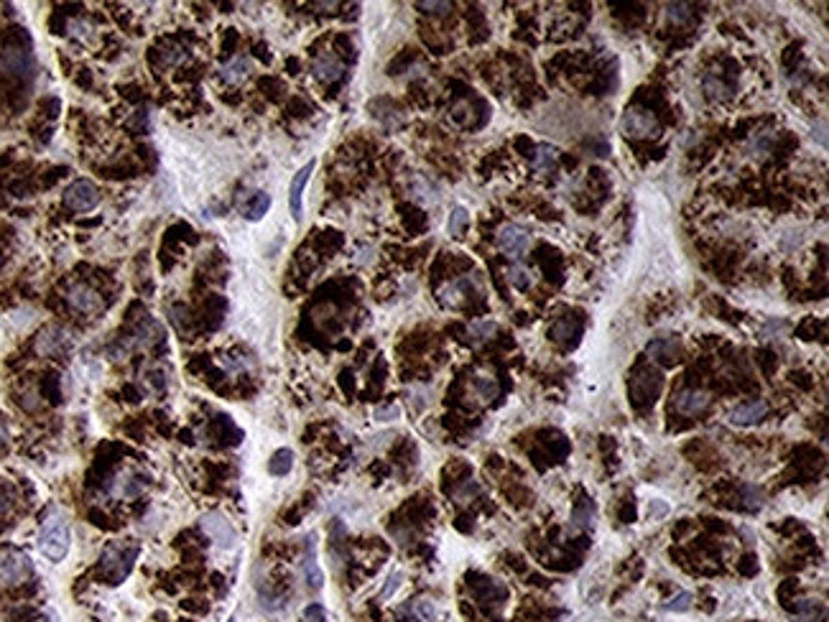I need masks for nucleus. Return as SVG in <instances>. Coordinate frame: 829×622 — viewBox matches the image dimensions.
I'll return each instance as SVG.
<instances>
[{
	"instance_id": "nucleus-38",
	"label": "nucleus",
	"mask_w": 829,
	"mask_h": 622,
	"mask_svg": "<svg viewBox=\"0 0 829 622\" xmlns=\"http://www.w3.org/2000/svg\"><path fill=\"white\" fill-rule=\"evenodd\" d=\"M689 594L687 592H681V594H679L676 599H671V605H666L669 607V610H676V612H684V610H689Z\"/></svg>"
},
{
	"instance_id": "nucleus-1",
	"label": "nucleus",
	"mask_w": 829,
	"mask_h": 622,
	"mask_svg": "<svg viewBox=\"0 0 829 622\" xmlns=\"http://www.w3.org/2000/svg\"><path fill=\"white\" fill-rule=\"evenodd\" d=\"M69 546H72V530L67 518L61 513L49 515L39 530V551L49 561H61L69 554Z\"/></svg>"
},
{
	"instance_id": "nucleus-12",
	"label": "nucleus",
	"mask_w": 829,
	"mask_h": 622,
	"mask_svg": "<svg viewBox=\"0 0 829 622\" xmlns=\"http://www.w3.org/2000/svg\"><path fill=\"white\" fill-rule=\"evenodd\" d=\"M645 352L648 357L656 362H663V365H674V362L681 360V352L684 347L679 342L676 337H656L645 345Z\"/></svg>"
},
{
	"instance_id": "nucleus-40",
	"label": "nucleus",
	"mask_w": 829,
	"mask_h": 622,
	"mask_svg": "<svg viewBox=\"0 0 829 622\" xmlns=\"http://www.w3.org/2000/svg\"><path fill=\"white\" fill-rule=\"evenodd\" d=\"M8 446H10V437H8V431H6V426L0 423V457L8 452Z\"/></svg>"
},
{
	"instance_id": "nucleus-2",
	"label": "nucleus",
	"mask_w": 829,
	"mask_h": 622,
	"mask_svg": "<svg viewBox=\"0 0 829 622\" xmlns=\"http://www.w3.org/2000/svg\"><path fill=\"white\" fill-rule=\"evenodd\" d=\"M34 574V561L23 554L10 548L0 554V587H18Z\"/></svg>"
},
{
	"instance_id": "nucleus-8",
	"label": "nucleus",
	"mask_w": 829,
	"mask_h": 622,
	"mask_svg": "<svg viewBox=\"0 0 829 622\" xmlns=\"http://www.w3.org/2000/svg\"><path fill=\"white\" fill-rule=\"evenodd\" d=\"M67 303L75 311H79V314H87V317L100 314L105 309V299L92 286H87V283H72L67 288Z\"/></svg>"
},
{
	"instance_id": "nucleus-7",
	"label": "nucleus",
	"mask_w": 829,
	"mask_h": 622,
	"mask_svg": "<svg viewBox=\"0 0 829 622\" xmlns=\"http://www.w3.org/2000/svg\"><path fill=\"white\" fill-rule=\"evenodd\" d=\"M0 72L13 79H26L34 72V57L23 46H6L0 54Z\"/></svg>"
},
{
	"instance_id": "nucleus-28",
	"label": "nucleus",
	"mask_w": 829,
	"mask_h": 622,
	"mask_svg": "<svg viewBox=\"0 0 829 622\" xmlns=\"http://www.w3.org/2000/svg\"><path fill=\"white\" fill-rule=\"evenodd\" d=\"M469 225V212L465 207H454L452 214H449V222H447V230L452 237H460L465 232V228Z\"/></svg>"
},
{
	"instance_id": "nucleus-23",
	"label": "nucleus",
	"mask_w": 829,
	"mask_h": 622,
	"mask_svg": "<svg viewBox=\"0 0 829 622\" xmlns=\"http://www.w3.org/2000/svg\"><path fill=\"white\" fill-rule=\"evenodd\" d=\"M579 332H582V324H579V321H574V319H569V317L554 321V327H552V337L556 339V342H572V339H574Z\"/></svg>"
},
{
	"instance_id": "nucleus-19",
	"label": "nucleus",
	"mask_w": 829,
	"mask_h": 622,
	"mask_svg": "<svg viewBox=\"0 0 829 622\" xmlns=\"http://www.w3.org/2000/svg\"><path fill=\"white\" fill-rule=\"evenodd\" d=\"M559 166V151L549 143L536 146V153H534V168L538 174H552Z\"/></svg>"
},
{
	"instance_id": "nucleus-37",
	"label": "nucleus",
	"mask_w": 829,
	"mask_h": 622,
	"mask_svg": "<svg viewBox=\"0 0 829 622\" xmlns=\"http://www.w3.org/2000/svg\"><path fill=\"white\" fill-rule=\"evenodd\" d=\"M13 495L6 492V490H0V518H6V515L13 513Z\"/></svg>"
},
{
	"instance_id": "nucleus-39",
	"label": "nucleus",
	"mask_w": 829,
	"mask_h": 622,
	"mask_svg": "<svg viewBox=\"0 0 829 622\" xmlns=\"http://www.w3.org/2000/svg\"><path fill=\"white\" fill-rule=\"evenodd\" d=\"M304 617H306L309 622H322V620H324V610H322L319 605H311V607H306Z\"/></svg>"
},
{
	"instance_id": "nucleus-25",
	"label": "nucleus",
	"mask_w": 829,
	"mask_h": 622,
	"mask_svg": "<svg viewBox=\"0 0 829 622\" xmlns=\"http://www.w3.org/2000/svg\"><path fill=\"white\" fill-rule=\"evenodd\" d=\"M704 92L710 94V97H712V100H730V97H732V87H730V84H725L720 79V77H714L712 72H710V74L704 77Z\"/></svg>"
},
{
	"instance_id": "nucleus-31",
	"label": "nucleus",
	"mask_w": 829,
	"mask_h": 622,
	"mask_svg": "<svg viewBox=\"0 0 829 622\" xmlns=\"http://www.w3.org/2000/svg\"><path fill=\"white\" fill-rule=\"evenodd\" d=\"M495 329H498V324H495V321H490V319L475 321V324L469 327V337H472L475 342H485L487 337L495 334Z\"/></svg>"
},
{
	"instance_id": "nucleus-22",
	"label": "nucleus",
	"mask_w": 829,
	"mask_h": 622,
	"mask_svg": "<svg viewBox=\"0 0 829 622\" xmlns=\"http://www.w3.org/2000/svg\"><path fill=\"white\" fill-rule=\"evenodd\" d=\"M269 210H271V194H266V192H255L251 197V202L243 204V214H245V219H251V222L260 219Z\"/></svg>"
},
{
	"instance_id": "nucleus-10",
	"label": "nucleus",
	"mask_w": 829,
	"mask_h": 622,
	"mask_svg": "<svg viewBox=\"0 0 829 622\" xmlns=\"http://www.w3.org/2000/svg\"><path fill=\"white\" fill-rule=\"evenodd\" d=\"M202 530H204V533L215 541V546H220V548H233L235 541H237V533H235L233 523L220 513L202 515Z\"/></svg>"
},
{
	"instance_id": "nucleus-30",
	"label": "nucleus",
	"mask_w": 829,
	"mask_h": 622,
	"mask_svg": "<svg viewBox=\"0 0 829 622\" xmlns=\"http://www.w3.org/2000/svg\"><path fill=\"white\" fill-rule=\"evenodd\" d=\"M411 614H413V620H416V622H431V620H434L436 610H434V605H431L429 599H419V602H413V605H411Z\"/></svg>"
},
{
	"instance_id": "nucleus-9",
	"label": "nucleus",
	"mask_w": 829,
	"mask_h": 622,
	"mask_svg": "<svg viewBox=\"0 0 829 622\" xmlns=\"http://www.w3.org/2000/svg\"><path fill=\"white\" fill-rule=\"evenodd\" d=\"M498 248L505 255H511V258H523L528 252V248H531V235H528L526 228H520L516 222L503 225L498 230Z\"/></svg>"
},
{
	"instance_id": "nucleus-20",
	"label": "nucleus",
	"mask_w": 829,
	"mask_h": 622,
	"mask_svg": "<svg viewBox=\"0 0 829 622\" xmlns=\"http://www.w3.org/2000/svg\"><path fill=\"white\" fill-rule=\"evenodd\" d=\"M472 283L469 278H460V281H452V283H447V286L439 291V301L444 306H460L465 301V296H467V286Z\"/></svg>"
},
{
	"instance_id": "nucleus-5",
	"label": "nucleus",
	"mask_w": 829,
	"mask_h": 622,
	"mask_svg": "<svg viewBox=\"0 0 829 622\" xmlns=\"http://www.w3.org/2000/svg\"><path fill=\"white\" fill-rule=\"evenodd\" d=\"M102 194L97 189V184H92L90 179H77L67 186L64 192V204H67L72 212H90L100 204Z\"/></svg>"
},
{
	"instance_id": "nucleus-18",
	"label": "nucleus",
	"mask_w": 829,
	"mask_h": 622,
	"mask_svg": "<svg viewBox=\"0 0 829 622\" xmlns=\"http://www.w3.org/2000/svg\"><path fill=\"white\" fill-rule=\"evenodd\" d=\"M595 518H597V510L592 500H582V503L572 510V521H569V528L574 533H582V530H589L595 528Z\"/></svg>"
},
{
	"instance_id": "nucleus-13",
	"label": "nucleus",
	"mask_w": 829,
	"mask_h": 622,
	"mask_svg": "<svg viewBox=\"0 0 829 622\" xmlns=\"http://www.w3.org/2000/svg\"><path fill=\"white\" fill-rule=\"evenodd\" d=\"M311 171H314V161H309L306 166L299 168V171H296V177L291 179V186H289V207H291V217L296 219V222H302V217H304L302 199H304V189H306V184H309Z\"/></svg>"
},
{
	"instance_id": "nucleus-36",
	"label": "nucleus",
	"mask_w": 829,
	"mask_h": 622,
	"mask_svg": "<svg viewBox=\"0 0 829 622\" xmlns=\"http://www.w3.org/2000/svg\"><path fill=\"white\" fill-rule=\"evenodd\" d=\"M416 6H419L424 13H434V16H442V13H447V10L452 8L449 3H429V0H424V3H416Z\"/></svg>"
},
{
	"instance_id": "nucleus-29",
	"label": "nucleus",
	"mask_w": 829,
	"mask_h": 622,
	"mask_svg": "<svg viewBox=\"0 0 829 622\" xmlns=\"http://www.w3.org/2000/svg\"><path fill=\"white\" fill-rule=\"evenodd\" d=\"M475 390H478L480 398L493 401L495 395L500 393V385H498V380L490 378V375H480V378H475Z\"/></svg>"
},
{
	"instance_id": "nucleus-26",
	"label": "nucleus",
	"mask_w": 829,
	"mask_h": 622,
	"mask_svg": "<svg viewBox=\"0 0 829 622\" xmlns=\"http://www.w3.org/2000/svg\"><path fill=\"white\" fill-rule=\"evenodd\" d=\"M508 281H511L513 288H518V291H528L531 283H534V276H531V270L523 265V263H513L511 268H508Z\"/></svg>"
},
{
	"instance_id": "nucleus-33",
	"label": "nucleus",
	"mask_w": 829,
	"mask_h": 622,
	"mask_svg": "<svg viewBox=\"0 0 829 622\" xmlns=\"http://www.w3.org/2000/svg\"><path fill=\"white\" fill-rule=\"evenodd\" d=\"M743 495H745V505L753 510V508H761L763 505V490L761 488H753V485H745L743 488Z\"/></svg>"
},
{
	"instance_id": "nucleus-27",
	"label": "nucleus",
	"mask_w": 829,
	"mask_h": 622,
	"mask_svg": "<svg viewBox=\"0 0 829 622\" xmlns=\"http://www.w3.org/2000/svg\"><path fill=\"white\" fill-rule=\"evenodd\" d=\"M291 467H293V452H291V449H278L276 454H273V459H271V464H269L271 474H278V477L289 474V472H291Z\"/></svg>"
},
{
	"instance_id": "nucleus-21",
	"label": "nucleus",
	"mask_w": 829,
	"mask_h": 622,
	"mask_svg": "<svg viewBox=\"0 0 829 622\" xmlns=\"http://www.w3.org/2000/svg\"><path fill=\"white\" fill-rule=\"evenodd\" d=\"M304 576L309 581L311 589H322V572L317 566V559H314V536L306 539V559H304Z\"/></svg>"
},
{
	"instance_id": "nucleus-11",
	"label": "nucleus",
	"mask_w": 829,
	"mask_h": 622,
	"mask_svg": "<svg viewBox=\"0 0 829 622\" xmlns=\"http://www.w3.org/2000/svg\"><path fill=\"white\" fill-rule=\"evenodd\" d=\"M710 403H712V395L699 388H681L674 393V408L681 416H699L710 408Z\"/></svg>"
},
{
	"instance_id": "nucleus-4",
	"label": "nucleus",
	"mask_w": 829,
	"mask_h": 622,
	"mask_svg": "<svg viewBox=\"0 0 829 622\" xmlns=\"http://www.w3.org/2000/svg\"><path fill=\"white\" fill-rule=\"evenodd\" d=\"M620 130H623L625 138H636V141H641V138H654V135H659V120L654 118L651 110L633 105V108H628L623 112Z\"/></svg>"
},
{
	"instance_id": "nucleus-17",
	"label": "nucleus",
	"mask_w": 829,
	"mask_h": 622,
	"mask_svg": "<svg viewBox=\"0 0 829 622\" xmlns=\"http://www.w3.org/2000/svg\"><path fill=\"white\" fill-rule=\"evenodd\" d=\"M251 74H253V64L245 57H235V59H230L227 64L220 67V77L227 84H243Z\"/></svg>"
},
{
	"instance_id": "nucleus-6",
	"label": "nucleus",
	"mask_w": 829,
	"mask_h": 622,
	"mask_svg": "<svg viewBox=\"0 0 829 622\" xmlns=\"http://www.w3.org/2000/svg\"><path fill=\"white\" fill-rule=\"evenodd\" d=\"M75 345V339L64 327H46L36 337V352L41 357H61Z\"/></svg>"
},
{
	"instance_id": "nucleus-32",
	"label": "nucleus",
	"mask_w": 829,
	"mask_h": 622,
	"mask_svg": "<svg viewBox=\"0 0 829 622\" xmlns=\"http://www.w3.org/2000/svg\"><path fill=\"white\" fill-rule=\"evenodd\" d=\"M666 16H669L674 23H687L689 16H692V10H689L687 3H669V6H666Z\"/></svg>"
},
{
	"instance_id": "nucleus-15",
	"label": "nucleus",
	"mask_w": 829,
	"mask_h": 622,
	"mask_svg": "<svg viewBox=\"0 0 829 622\" xmlns=\"http://www.w3.org/2000/svg\"><path fill=\"white\" fill-rule=\"evenodd\" d=\"M311 72H314V77H317L319 82L332 84V82H337V79L344 74V67H342V61L337 59L335 54H319L317 59H314V67H311Z\"/></svg>"
},
{
	"instance_id": "nucleus-3",
	"label": "nucleus",
	"mask_w": 829,
	"mask_h": 622,
	"mask_svg": "<svg viewBox=\"0 0 829 622\" xmlns=\"http://www.w3.org/2000/svg\"><path fill=\"white\" fill-rule=\"evenodd\" d=\"M135 556H138V546H130V548L108 546L105 548V554H102V563H100L102 574H105L113 584L123 581L128 574H130V569H133Z\"/></svg>"
},
{
	"instance_id": "nucleus-16",
	"label": "nucleus",
	"mask_w": 829,
	"mask_h": 622,
	"mask_svg": "<svg viewBox=\"0 0 829 622\" xmlns=\"http://www.w3.org/2000/svg\"><path fill=\"white\" fill-rule=\"evenodd\" d=\"M146 488H148L146 479L135 477V474H120V477H115L110 482L108 492L115 497H135V495H141Z\"/></svg>"
},
{
	"instance_id": "nucleus-35",
	"label": "nucleus",
	"mask_w": 829,
	"mask_h": 622,
	"mask_svg": "<svg viewBox=\"0 0 829 622\" xmlns=\"http://www.w3.org/2000/svg\"><path fill=\"white\" fill-rule=\"evenodd\" d=\"M812 138L821 146V148H827V120L814 123V126H812Z\"/></svg>"
},
{
	"instance_id": "nucleus-14",
	"label": "nucleus",
	"mask_w": 829,
	"mask_h": 622,
	"mask_svg": "<svg viewBox=\"0 0 829 622\" xmlns=\"http://www.w3.org/2000/svg\"><path fill=\"white\" fill-rule=\"evenodd\" d=\"M765 413H768V403L761 401V398H750V401L737 403L730 411V423H735V426H753L761 419H765Z\"/></svg>"
},
{
	"instance_id": "nucleus-34",
	"label": "nucleus",
	"mask_w": 829,
	"mask_h": 622,
	"mask_svg": "<svg viewBox=\"0 0 829 622\" xmlns=\"http://www.w3.org/2000/svg\"><path fill=\"white\" fill-rule=\"evenodd\" d=\"M186 59V51L182 46H176V49H168L161 54V61L166 64V67H176V64H182Z\"/></svg>"
},
{
	"instance_id": "nucleus-24",
	"label": "nucleus",
	"mask_w": 829,
	"mask_h": 622,
	"mask_svg": "<svg viewBox=\"0 0 829 622\" xmlns=\"http://www.w3.org/2000/svg\"><path fill=\"white\" fill-rule=\"evenodd\" d=\"M794 617L796 622H817L824 617V607L819 602H814V599H801L794 610Z\"/></svg>"
}]
</instances>
